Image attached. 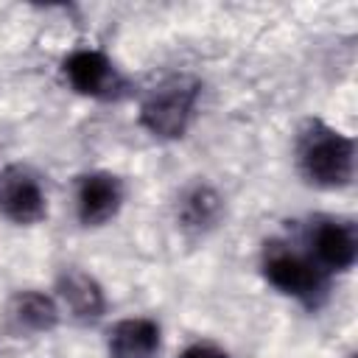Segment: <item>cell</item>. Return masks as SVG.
<instances>
[{
    "label": "cell",
    "mask_w": 358,
    "mask_h": 358,
    "mask_svg": "<svg viewBox=\"0 0 358 358\" xmlns=\"http://www.w3.org/2000/svg\"><path fill=\"white\" fill-rule=\"evenodd\" d=\"M201 98V81L190 76H176L154 87L140 103V126L159 140H179L196 120Z\"/></svg>",
    "instance_id": "7a4b0ae2"
},
{
    "label": "cell",
    "mask_w": 358,
    "mask_h": 358,
    "mask_svg": "<svg viewBox=\"0 0 358 358\" xmlns=\"http://www.w3.org/2000/svg\"><path fill=\"white\" fill-rule=\"evenodd\" d=\"M11 316L20 327L31 333H50L62 319V308L50 294L28 288L11 296Z\"/></svg>",
    "instance_id": "8fae6325"
},
{
    "label": "cell",
    "mask_w": 358,
    "mask_h": 358,
    "mask_svg": "<svg viewBox=\"0 0 358 358\" xmlns=\"http://www.w3.org/2000/svg\"><path fill=\"white\" fill-rule=\"evenodd\" d=\"M0 215L20 227L39 224L48 215V196L42 182L25 165L0 168Z\"/></svg>",
    "instance_id": "8992f818"
},
{
    "label": "cell",
    "mask_w": 358,
    "mask_h": 358,
    "mask_svg": "<svg viewBox=\"0 0 358 358\" xmlns=\"http://www.w3.org/2000/svg\"><path fill=\"white\" fill-rule=\"evenodd\" d=\"M296 165L308 185L341 190L355 176V140L336 126L310 117L296 134Z\"/></svg>",
    "instance_id": "6da1fadb"
},
{
    "label": "cell",
    "mask_w": 358,
    "mask_h": 358,
    "mask_svg": "<svg viewBox=\"0 0 358 358\" xmlns=\"http://www.w3.org/2000/svg\"><path fill=\"white\" fill-rule=\"evenodd\" d=\"M62 73H64L70 90L78 95H87V98L112 101V98H120L126 90V81L117 73V67L112 64V59L95 48L70 50L62 62Z\"/></svg>",
    "instance_id": "5b68a950"
},
{
    "label": "cell",
    "mask_w": 358,
    "mask_h": 358,
    "mask_svg": "<svg viewBox=\"0 0 358 358\" xmlns=\"http://www.w3.org/2000/svg\"><path fill=\"white\" fill-rule=\"evenodd\" d=\"M56 294L70 316L81 324H92L106 313V294L101 282L81 268H64L56 277Z\"/></svg>",
    "instance_id": "ba28073f"
},
{
    "label": "cell",
    "mask_w": 358,
    "mask_h": 358,
    "mask_svg": "<svg viewBox=\"0 0 358 358\" xmlns=\"http://www.w3.org/2000/svg\"><path fill=\"white\" fill-rule=\"evenodd\" d=\"M126 199L123 179L112 171H90L76 182V215L84 227L109 224Z\"/></svg>",
    "instance_id": "52a82bcc"
},
{
    "label": "cell",
    "mask_w": 358,
    "mask_h": 358,
    "mask_svg": "<svg viewBox=\"0 0 358 358\" xmlns=\"http://www.w3.org/2000/svg\"><path fill=\"white\" fill-rule=\"evenodd\" d=\"M221 218H224V199L213 185L196 182L179 193L176 224L182 227V232L196 235V238L207 235L221 224Z\"/></svg>",
    "instance_id": "9c48e42d"
},
{
    "label": "cell",
    "mask_w": 358,
    "mask_h": 358,
    "mask_svg": "<svg viewBox=\"0 0 358 358\" xmlns=\"http://www.w3.org/2000/svg\"><path fill=\"white\" fill-rule=\"evenodd\" d=\"M308 257L327 274L350 271L358 260V229L341 215H316L305 232Z\"/></svg>",
    "instance_id": "277c9868"
},
{
    "label": "cell",
    "mask_w": 358,
    "mask_h": 358,
    "mask_svg": "<svg viewBox=\"0 0 358 358\" xmlns=\"http://www.w3.org/2000/svg\"><path fill=\"white\" fill-rule=\"evenodd\" d=\"M260 268L271 288L308 308H319L327 299L330 274L322 271L305 252H296L288 243H277V241L266 243Z\"/></svg>",
    "instance_id": "3957f363"
},
{
    "label": "cell",
    "mask_w": 358,
    "mask_h": 358,
    "mask_svg": "<svg viewBox=\"0 0 358 358\" xmlns=\"http://www.w3.org/2000/svg\"><path fill=\"white\" fill-rule=\"evenodd\" d=\"M162 347V327L148 316H129L109 327V358H157Z\"/></svg>",
    "instance_id": "30bf717a"
},
{
    "label": "cell",
    "mask_w": 358,
    "mask_h": 358,
    "mask_svg": "<svg viewBox=\"0 0 358 358\" xmlns=\"http://www.w3.org/2000/svg\"><path fill=\"white\" fill-rule=\"evenodd\" d=\"M179 358H229V352L213 341H193L179 352Z\"/></svg>",
    "instance_id": "7c38bea8"
}]
</instances>
